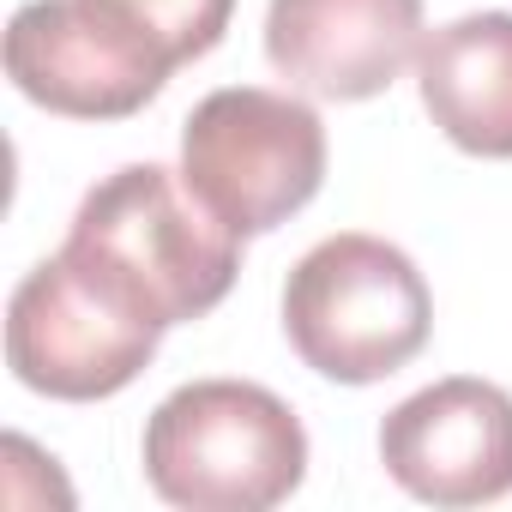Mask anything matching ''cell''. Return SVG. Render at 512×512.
<instances>
[{
    "instance_id": "6da1fadb",
    "label": "cell",
    "mask_w": 512,
    "mask_h": 512,
    "mask_svg": "<svg viewBox=\"0 0 512 512\" xmlns=\"http://www.w3.org/2000/svg\"><path fill=\"white\" fill-rule=\"evenodd\" d=\"M61 253L163 332L211 314L241 272V235L163 163H127L97 181L79 199Z\"/></svg>"
},
{
    "instance_id": "52a82bcc",
    "label": "cell",
    "mask_w": 512,
    "mask_h": 512,
    "mask_svg": "<svg viewBox=\"0 0 512 512\" xmlns=\"http://www.w3.org/2000/svg\"><path fill=\"white\" fill-rule=\"evenodd\" d=\"M386 476L428 506H488L512 494V392L494 380H434L380 422Z\"/></svg>"
},
{
    "instance_id": "8992f818",
    "label": "cell",
    "mask_w": 512,
    "mask_h": 512,
    "mask_svg": "<svg viewBox=\"0 0 512 512\" xmlns=\"http://www.w3.org/2000/svg\"><path fill=\"white\" fill-rule=\"evenodd\" d=\"M175 61L115 0H25L7 25V79L49 115L127 121L163 85Z\"/></svg>"
},
{
    "instance_id": "9c48e42d",
    "label": "cell",
    "mask_w": 512,
    "mask_h": 512,
    "mask_svg": "<svg viewBox=\"0 0 512 512\" xmlns=\"http://www.w3.org/2000/svg\"><path fill=\"white\" fill-rule=\"evenodd\" d=\"M422 109L470 157H512V13L440 25L416 61Z\"/></svg>"
},
{
    "instance_id": "7a4b0ae2",
    "label": "cell",
    "mask_w": 512,
    "mask_h": 512,
    "mask_svg": "<svg viewBox=\"0 0 512 512\" xmlns=\"http://www.w3.org/2000/svg\"><path fill=\"white\" fill-rule=\"evenodd\" d=\"M308 476L302 416L253 380L175 386L145 422V482L187 512H266Z\"/></svg>"
},
{
    "instance_id": "5b68a950",
    "label": "cell",
    "mask_w": 512,
    "mask_h": 512,
    "mask_svg": "<svg viewBox=\"0 0 512 512\" xmlns=\"http://www.w3.org/2000/svg\"><path fill=\"white\" fill-rule=\"evenodd\" d=\"M157 344L163 326L103 278H91L73 253L25 272L7 308V368L19 374V386L61 404L115 398L157 362Z\"/></svg>"
},
{
    "instance_id": "3957f363",
    "label": "cell",
    "mask_w": 512,
    "mask_h": 512,
    "mask_svg": "<svg viewBox=\"0 0 512 512\" xmlns=\"http://www.w3.org/2000/svg\"><path fill=\"white\" fill-rule=\"evenodd\" d=\"M428 332L434 296L410 253L380 235H326L284 284L290 350L338 386H374L398 374L422 356Z\"/></svg>"
},
{
    "instance_id": "30bf717a",
    "label": "cell",
    "mask_w": 512,
    "mask_h": 512,
    "mask_svg": "<svg viewBox=\"0 0 512 512\" xmlns=\"http://www.w3.org/2000/svg\"><path fill=\"white\" fill-rule=\"evenodd\" d=\"M115 7L139 31H151L175 67H187V61H199V55H211L223 43L235 0H115Z\"/></svg>"
},
{
    "instance_id": "277c9868",
    "label": "cell",
    "mask_w": 512,
    "mask_h": 512,
    "mask_svg": "<svg viewBox=\"0 0 512 512\" xmlns=\"http://www.w3.org/2000/svg\"><path fill=\"white\" fill-rule=\"evenodd\" d=\"M181 175L241 241L272 235L320 193L326 127L290 91L223 85L181 127Z\"/></svg>"
},
{
    "instance_id": "ba28073f",
    "label": "cell",
    "mask_w": 512,
    "mask_h": 512,
    "mask_svg": "<svg viewBox=\"0 0 512 512\" xmlns=\"http://www.w3.org/2000/svg\"><path fill=\"white\" fill-rule=\"evenodd\" d=\"M422 49V0H272L266 61L320 103H368Z\"/></svg>"
}]
</instances>
